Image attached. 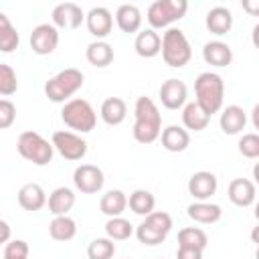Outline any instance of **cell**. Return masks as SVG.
<instances>
[{
    "instance_id": "1",
    "label": "cell",
    "mask_w": 259,
    "mask_h": 259,
    "mask_svg": "<svg viewBox=\"0 0 259 259\" xmlns=\"http://www.w3.org/2000/svg\"><path fill=\"white\" fill-rule=\"evenodd\" d=\"M134 113H136V121H134V138L136 142L140 144H152L160 138V132H162V115L156 107V103L142 95L136 99V107H134Z\"/></svg>"
},
{
    "instance_id": "2",
    "label": "cell",
    "mask_w": 259,
    "mask_h": 259,
    "mask_svg": "<svg viewBox=\"0 0 259 259\" xmlns=\"http://www.w3.org/2000/svg\"><path fill=\"white\" fill-rule=\"evenodd\" d=\"M194 93H196V103L202 107V111L212 115L223 107L225 81H223V77L219 73L204 71L194 81Z\"/></svg>"
},
{
    "instance_id": "3",
    "label": "cell",
    "mask_w": 259,
    "mask_h": 259,
    "mask_svg": "<svg viewBox=\"0 0 259 259\" xmlns=\"http://www.w3.org/2000/svg\"><path fill=\"white\" fill-rule=\"evenodd\" d=\"M83 79L85 77L79 69H63L45 83V93L53 103H63L83 87Z\"/></svg>"
},
{
    "instance_id": "4",
    "label": "cell",
    "mask_w": 259,
    "mask_h": 259,
    "mask_svg": "<svg viewBox=\"0 0 259 259\" xmlns=\"http://www.w3.org/2000/svg\"><path fill=\"white\" fill-rule=\"evenodd\" d=\"M162 59L170 67H184L192 59V49L186 34L180 28H168L162 36Z\"/></svg>"
},
{
    "instance_id": "5",
    "label": "cell",
    "mask_w": 259,
    "mask_h": 259,
    "mask_svg": "<svg viewBox=\"0 0 259 259\" xmlns=\"http://www.w3.org/2000/svg\"><path fill=\"white\" fill-rule=\"evenodd\" d=\"M16 150H18V154L24 158V160H28V162H32V164H36V166H47L51 160H53V144L49 142V140H45L40 134H36V132H22L20 136H18V142H16Z\"/></svg>"
},
{
    "instance_id": "6",
    "label": "cell",
    "mask_w": 259,
    "mask_h": 259,
    "mask_svg": "<svg viewBox=\"0 0 259 259\" xmlns=\"http://www.w3.org/2000/svg\"><path fill=\"white\" fill-rule=\"evenodd\" d=\"M170 229H172V217L168 212H164V210H152L138 225L136 237L144 245H158L168 237Z\"/></svg>"
},
{
    "instance_id": "7",
    "label": "cell",
    "mask_w": 259,
    "mask_h": 259,
    "mask_svg": "<svg viewBox=\"0 0 259 259\" xmlns=\"http://www.w3.org/2000/svg\"><path fill=\"white\" fill-rule=\"evenodd\" d=\"M61 117L65 121V125H69L71 130H77L81 134H87L95 127L97 123V115L95 109L91 107V103L87 99H71L63 105Z\"/></svg>"
},
{
    "instance_id": "8",
    "label": "cell",
    "mask_w": 259,
    "mask_h": 259,
    "mask_svg": "<svg viewBox=\"0 0 259 259\" xmlns=\"http://www.w3.org/2000/svg\"><path fill=\"white\" fill-rule=\"evenodd\" d=\"M188 10L186 0H156L148 8V22L154 28H164L174 20H180Z\"/></svg>"
},
{
    "instance_id": "9",
    "label": "cell",
    "mask_w": 259,
    "mask_h": 259,
    "mask_svg": "<svg viewBox=\"0 0 259 259\" xmlns=\"http://www.w3.org/2000/svg\"><path fill=\"white\" fill-rule=\"evenodd\" d=\"M51 144L65 160H81L87 154V142L73 132H65V130L55 132Z\"/></svg>"
},
{
    "instance_id": "10",
    "label": "cell",
    "mask_w": 259,
    "mask_h": 259,
    "mask_svg": "<svg viewBox=\"0 0 259 259\" xmlns=\"http://www.w3.org/2000/svg\"><path fill=\"white\" fill-rule=\"evenodd\" d=\"M103 172L101 168L93 166V164H81L75 168L73 172V184L77 190L85 192V194H93V192H99L103 188Z\"/></svg>"
},
{
    "instance_id": "11",
    "label": "cell",
    "mask_w": 259,
    "mask_h": 259,
    "mask_svg": "<svg viewBox=\"0 0 259 259\" xmlns=\"http://www.w3.org/2000/svg\"><path fill=\"white\" fill-rule=\"evenodd\" d=\"M59 45V30L57 26L42 22L36 24L30 32V49L36 55H51Z\"/></svg>"
},
{
    "instance_id": "12",
    "label": "cell",
    "mask_w": 259,
    "mask_h": 259,
    "mask_svg": "<svg viewBox=\"0 0 259 259\" xmlns=\"http://www.w3.org/2000/svg\"><path fill=\"white\" fill-rule=\"evenodd\" d=\"M217 176L208 170H200V172H194L190 178H188V192L198 200V202H204L206 198H210L214 192H217Z\"/></svg>"
},
{
    "instance_id": "13",
    "label": "cell",
    "mask_w": 259,
    "mask_h": 259,
    "mask_svg": "<svg viewBox=\"0 0 259 259\" xmlns=\"http://www.w3.org/2000/svg\"><path fill=\"white\" fill-rule=\"evenodd\" d=\"M51 16H53V26H59V28H77L83 22V18H85L81 6L75 4V2H61V4H57L53 8Z\"/></svg>"
},
{
    "instance_id": "14",
    "label": "cell",
    "mask_w": 259,
    "mask_h": 259,
    "mask_svg": "<svg viewBox=\"0 0 259 259\" xmlns=\"http://www.w3.org/2000/svg\"><path fill=\"white\" fill-rule=\"evenodd\" d=\"M186 95H188V89H186L184 81H180V79H166L160 85V101L168 109L182 107L186 101Z\"/></svg>"
},
{
    "instance_id": "15",
    "label": "cell",
    "mask_w": 259,
    "mask_h": 259,
    "mask_svg": "<svg viewBox=\"0 0 259 259\" xmlns=\"http://www.w3.org/2000/svg\"><path fill=\"white\" fill-rule=\"evenodd\" d=\"M85 20H87L89 32H91L93 36H97V38H103V36H107V34L111 32L113 16H111V12H109L105 6H93V8L87 12Z\"/></svg>"
},
{
    "instance_id": "16",
    "label": "cell",
    "mask_w": 259,
    "mask_h": 259,
    "mask_svg": "<svg viewBox=\"0 0 259 259\" xmlns=\"http://www.w3.org/2000/svg\"><path fill=\"white\" fill-rule=\"evenodd\" d=\"M18 204H20L24 210H30V212L40 210V208L47 204V194H45L42 186L36 184V182H26V184H22L20 190H18Z\"/></svg>"
},
{
    "instance_id": "17",
    "label": "cell",
    "mask_w": 259,
    "mask_h": 259,
    "mask_svg": "<svg viewBox=\"0 0 259 259\" xmlns=\"http://www.w3.org/2000/svg\"><path fill=\"white\" fill-rule=\"evenodd\" d=\"M219 123H221V130L227 136H235V134H239V132L245 130V125H247V113L239 105H227L223 109V113H221Z\"/></svg>"
},
{
    "instance_id": "18",
    "label": "cell",
    "mask_w": 259,
    "mask_h": 259,
    "mask_svg": "<svg viewBox=\"0 0 259 259\" xmlns=\"http://www.w3.org/2000/svg\"><path fill=\"white\" fill-rule=\"evenodd\" d=\"M227 192H229L231 202L237 204V206H249V204H253L255 202V194H257L255 184L251 180H247V178H235V180H231Z\"/></svg>"
},
{
    "instance_id": "19",
    "label": "cell",
    "mask_w": 259,
    "mask_h": 259,
    "mask_svg": "<svg viewBox=\"0 0 259 259\" xmlns=\"http://www.w3.org/2000/svg\"><path fill=\"white\" fill-rule=\"evenodd\" d=\"M202 59L214 67H227L233 61V51L223 40H210L202 47Z\"/></svg>"
},
{
    "instance_id": "20",
    "label": "cell",
    "mask_w": 259,
    "mask_h": 259,
    "mask_svg": "<svg viewBox=\"0 0 259 259\" xmlns=\"http://www.w3.org/2000/svg\"><path fill=\"white\" fill-rule=\"evenodd\" d=\"M206 28L212 34H227L233 28V14L227 6H214L206 12Z\"/></svg>"
},
{
    "instance_id": "21",
    "label": "cell",
    "mask_w": 259,
    "mask_h": 259,
    "mask_svg": "<svg viewBox=\"0 0 259 259\" xmlns=\"http://www.w3.org/2000/svg\"><path fill=\"white\" fill-rule=\"evenodd\" d=\"M160 47H162V38H160V34H158L156 30H152V28H146V30L138 32L136 42H134L136 53H138L140 57H144V59L156 57V55L160 53Z\"/></svg>"
},
{
    "instance_id": "22",
    "label": "cell",
    "mask_w": 259,
    "mask_h": 259,
    "mask_svg": "<svg viewBox=\"0 0 259 259\" xmlns=\"http://www.w3.org/2000/svg\"><path fill=\"white\" fill-rule=\"evenodd\" d=\"M160 138H162V146L168 150V152H184L190 144V136L184 127L180 125H168L160 132Z\"/></svg>"
},
{
    "instance_id": "23",
    "label": "cell",
    "mask_w": 259,
    "mask_h": 259,
    "mask_svg": "<svg viewBox=\"0 0 259 259\" xmlns=\"http://www.w3.org/2000/svg\"><path fill=\"white\" fill-rule=\"evenodd\" d=\"M115 22L123 32H136L142 26V12L136 4H121L115 10Z\"/></svg>"
},
{
    "instance_id": "24",
    "label": "cell",
    "mask_w": 259,
    "mask_h": 259,
    "mask_svg": "<svg viewBox=\"0 0 259 259\" xmlns=\"http://www.w3.org/2000/svg\"><path fill=\"white\" fill-rule=\"evenodd\" d=\"M101 119L107 123V125H119L125 115H127V105L123 99L119 97H107L103 103H101Z\"/></svg>"
},
{
    "instance_id": "25",
    "label": "cell",
    "mask_w": 259,
    "mask_h": 259,
    "mask_svg": "<svg viewBox=\"0 0 259 259\" xmlns=\"http://www.w3.org/2000/svg\"><path fill=\"white\" fill-rule=\"evenodd\" d=\"M75 204V194L71 188L67 186H59L55 188L51 194H49V210L55 214V217H61V214H67Z\"/></svg>"
},
{
    "instance_id": "26",
    "label": "cell",
    "mask_w": 259,
    "mask_h": 259,
    "mask_svg": "<svg viewBox=\"0 0 259 259\" xmlns=\"http://www.w3.org/2000/svg\"><path fill=\"white\" fill-rule=\"evenodd\" d=\"M210 121V115L202 111V107L196 101H190L184 105L182 109V123L186 130H194V132H202Z\"/></svg>"
},
{
    "instance_id": "27",
    "label": "cell",
    "mask_w": 259,
    "mask_h": 259,
    "mask_svg": "<svg viewBox=\"0 0 259 259\" xmlns=\"http://www.w3.org/2000/svg\"><path fill=\"white\" fill-rule=\"evenodd\" d=\"M85 57L93 67H107L113 61V47L105 40H93L87 45Z\"/></svg>"
},
{
    "instance_id": "28",
    "label": "cell",
    "mask_w": 259,
    "mask_h": 259,
    "mask_svg": "<svg viewBox=\"0 0 259 259\" xmlns=\"http://www.w3.org/2000/svg\"><path fill=\"white\" fill-rule=\"evenodd\" d=\"M188 217L196 223H202V225H210V223H217L223 214L221 206L219 204H210V202H192L188 204Z\"/></svg>"
},
{
    "instance_id": "29",
    "label": "cell",
    "mask_w": 259,
    "mask_h": 259,
    "mask_svg": "<svg viewBox=\"0 0 259 259\" xmlns=\"http://www.w3.org/2000/svg\"><path fill=\"white\" fill-rule=\"evenodd\" d=\"M125 206H127V196L121 190H109L99 200L101 212L107 214L109 219L111 217H121V212L125 210Z\"/></svg>"
},
{
    "instance_id": "30",
    "label": "cell",
    "mask_w": 259,
    "mask_h": 259,
    "mask_svg": "<svg viewBox=\"0 0 259 259\" xmlns=\"http://www.w3.org/2000/svg\"><path fill=\"white\" fill-rule=\"evenodd\" d=\"M49 233L55 241H71L77 235V223L67 214L55 217L49 223Z\"/></svg>"
},
{
    "instance_id": "31",
    "label": "cell",
    "mask_w": 259,
    "mask_h": 259,
    "mask_svg": "<svg viewBox=\"0 0 259 259\" xmlns=\"http://www.w3.org/2000/svg\"><path fill=\"white\" fill-rule=\"evenodd\" d=\"M127 204H130V208H132L136 214H140V217H146V214H150V212L154 210L156 198H154V194H152L150 190L138 188V190H134V192L130 194V198H127Z\"/></svg>"
},
{
    "instance_id": "32",
    "label": "cell",
    "mask_w": 259,
    "mask_h": 259,
    "mask_svg": "<svg viewBox=\"0 0 259 259\" xmlns=\"http://www.w3.org/2000/svg\"><path fill=\"white\" fill-rule=\"evenodd\" d=\"M18 32L12 26V22L8 20V16L4 12H0V51L2 53H12L18 47Z\"/></svg>"
},
{
    "instance_id": "33",
    "label": "cell",
    "mask_w": 259,
    "mask_h": 259,
    "mask_svg": "<svg viewBox=\"0 0 259 259\" xmlns=\"http://www.w3.org/2000/svg\"><path fill=\"white\" fill-rule=\"evenodd\" d=\"M206 245H208V237L202 229L186 227L178 233V247H194V249L204 251Z\"/></svg>"
},
{
    "instance_id": "34",
    "label": "cell",
    "mask_w": 259,
    "mask_h": 259,
    "mask_svg": "<svg viewBox=\"0 0 259 259\" xmlns=\"http://www.w3.org/2000/svg\"><path fill=\"white\" fill-rule=\"evenodd\" d=\"M105 233H107V239H111V241H123V239L132 237L134 225L130 221H125L123 217H111L105 223Z\"/></svg>"
},
{
    "instance_id": "35",
    "label": "cell",
    "mask_w": 259,
    "mask_h": 259,
    "mask_svg": "<svg viewBox=\"0 0 259 259\" xmlns=\"http://www.w3.org/2000/svg\"><path fill=\"white\" fill-rule=\"evenodd\" d=\"M113 253H115V245L107 237L93 239L89 243V247H87V257L89 259H111Z\"/></svg>"
},
{
    "instance_id": "36",
    "label": "cell",
    "mask_w": 259,
    "mask_h": 259,
    "mask_svg": "<svg viewBox=\"0 0 259 259\" xmlns=\"http://www.w3.org/2000/svg\"><path fill=\"white\" fill-rule=\"evenodd\" d=\"M18 89V79H16V73L10 65H4L0 63V95L8 97V95H14Z\"/></svg>"
},
{
    "instance_id": "37",
    "label": "cell",
    "mask_w": 259,
    "mask_h": 259,
    "mask_svg": "<svg viewBox=\"0 0 259 259\" xmlns=\"http://www.w3.org/2000/svg\"><path fill=\"white\" fill-rule=\"evenodd\" d=\"M239 152L245 158H257L259 156V136L257 134H245L239 140Z\"/></svg>"
},
{
    "instance_id": "38",
    "label": "cell",
    "mask_w": 259,
    "mask_h": 259,
    "mask_svg": "<svg viewBox=\"0 0 259 259\" xmlns=\"http://www.w3.org/2000/svg\"><path fill=\"white\" fill-rule=\"evenodd\" d=\"M4 259H28V245L22 239H14L4 247Z\"/></svg>"
},
{
    "instance_id": "39",
    "label": "cell",
    "mask_w": 259,
    "mask_h": 259,
    "mask_svg": "<svg viewBox=\"0 0 259 259\" xmlns=\"http://www.w3.org/2000/svg\"><path fill=\"white\" fill-rule=\"evenodd\" d=\"M16 119V107L10 99H0V130H6Z\"/></svg>"
},
{
    "instance_id": "40",
    "label": "cell",
    "mask_w": 259,
    "mask_h": 259,
    "mask_svg": "<svg viewBox=\"0 0 259 259\" xmlns=\"http://www.w3.org/2000/svg\"><path fill=\"white\" fill-rule=\"evenodd\" d=\"M176 259H202V251L194 247H178Z\"/></svg>"
},
{
    "instance_id": "41",
    "label": "cell",
    "mask_w": 259,
    "mask_h": 259,
    "mask_svg": "<svg viewBox=\"0 0 259 259\" xmlns=\"http://www.w3.org/2000/svg\"><path fill=\"white\" fill-rule=\"evenodd\" d=\"M10 235H12L10 225L0 219V243H8V241H10Z\"/></svg>"
},
{
    "instance_id": "42",
    "label": "cell",
    "mask_w": 259,
    "mask_h": 259,
    "mask_svg": "<svg viewBox=\"0 0 259 259\" xmlns=\"http://www.w3.org/2000/svg\"><path fill=\"white\" fill-rule=\"evenodd\" d=\"M243 6H245V8L249 10V12H253V14H255V12L259 10V4H249V2H243Z\"/></svg>"
}]
</instances>
